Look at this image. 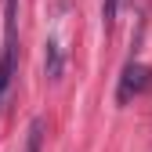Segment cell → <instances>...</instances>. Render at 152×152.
<instances>
[{
	"mask_svg": "<svg viewBox=\"0 0 152 152\" xmlns=\"http://www.w3.org/2000/svg\"><path fill=\"white\" fill-rule=\"evenodd\" d=\"M18 65V0H4V47H0V91H7Z\"/></svg>",
	"mask_w": 152,
	"mask_h": 152,
	"instance_id": "6da1fadb",
	"label": "cell"
},
{
	"mask_svg": "<svg viewBox=\"0 0 152 152\" xmlns=\"http://www.w3.org/2000/svg\"><path fill=\"white\" fill-rule=\"evenodd\" d=\"M148 87V69L141 65V62H130L127 69H123V76H120V87H116V102L120 105H127L134 94H141Z\"/></svg>",
	"mask_w": 152,
	"mask_h": 152,
	"instance_id": "7a4b0ae2",
	"label": "cell"
},
{
	"mask_svg": "<svg viewBox=\"0 0 152 152\" xmlns=\"http://www.w3.org/2000/svg\"><path fill=\"white\" fill-rule=\"evenodd\" d=\"M40 141H44V123H40V120H33L29 138H26V152H40Z\"/></svg>",
	"mask_w": 152,
	"mask_h": 152,
	"instance_id": "3957f363",
	"label": "cell"
},
{
	"mask_svg": "<svg viewBox=\"0 0 152 152\" xmlns=\"http://www.w3.org/2000/svg\"><path fill=\"white\" fill-rule=\"evenodd\" d=\"M116 11H120V0H102V18H105V29L116 22Z\"/></svg>",
	"mask_w": 152,
	"mask_h": 152,
	"instance_id": "277c9868",
	"label": "cell"
},
{
	"mask_svg": "<svg viewBox=\"0 0 152 152\" xmlns=\"http://www.w3.org/2000/svg\"><path fill=\"white\" fill-rule=\"evenodd\" d=\"M0 98H4V91H0Z\"/></svg>",
	"mask_w": 152,
	"mask_h": 152,
	"instance_id": "5b68a950",
	"label": "cell"
}]
</instances>
